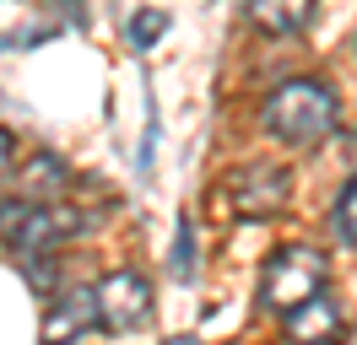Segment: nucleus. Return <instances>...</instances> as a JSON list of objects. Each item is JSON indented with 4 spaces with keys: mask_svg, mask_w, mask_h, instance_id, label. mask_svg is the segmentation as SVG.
<instances>
[{
    "mask_svg": "<svg viewBox=\"0 0 357 345\" xmlns=\"http://www.w3.org/2000/svg\"><path fill=\"white\" fill-rule=\"evenodd\" d=\"M98 319L114 335H130L152 323V280L135 275V270H114L98 280Z\"/></svg>",
    "mask_w": 357,
    "mask_h": 345,
    "instance_id": "20e7f679",
    "label": "nucleus"
},
{
    "mask_svg": "<svg viewBox=\"0 0 357 345\" xmlns=\"http://www.w3.org/2000/svg\"><path fill=\"white\" fill-rule=\"evenodd\" d=\"M162 33H168V17H162V11H135L130 17V43L135 49H152Z\"/></svg>",
    "mask_w": 357,
    "mask_h": 345,
    "instance_id": "f8f14e48",
    "label": "nucleus"
},
{
    "mask_svg": "<svg viewBox=\"0 0 357 345\" xmlns=\"http://www.w3.org/2000/svg\"><path fill=\"white\" fill-rule=\"evenodd\" d=\"M287 319V340L292 345H335V335H341V313H335V302L319 291L314 302H303V307H292V313H282Z\"/></svg>",
    "mask_w": 357,
    "mask_h": 345,
    "instance_id": "0eeeda50",
    "label": "nucleus"
},
{
    "mask_svg": "<svg viewBox=\"0 0 357 345\" xmlns=\"http://www.w3.org/2000/svg\"><path fill=\"white\" fill-rule=\"evenodd\" d=\"M92 323H103L98 319V286H70V291H60L49 302L38 335H44V345H76Z\"/></svg>",
    "mask_w": 357,
    "mask_h": 345,
    "instance_id": "423d86ee",
    "label": "nucleus"
},
{
    "mask_svg": "<svg viewBox=\"0 0 357 345\" xmlns=\"http://www.w3.org/2000/svg\"><path fill=\"white\" fill-rule=\"evenodd\" d=\"M87 232V216L70 211V205H49V200H0V248H11V254H49V248H60L70 237Z\"/></svg>",
    "mask_w": 357,
    "mask_h": 345,
    "instance_id": "f03ea898",
    "label": "nucleus"
},
{
    "mask_svg": "<svg viewBox=\"0 0 357 345\" xmlns=\"http://www.w3.org/2000/svg\"><path fill=\"white\" fill-rule=\"evenodd\" d=\"M174 275L190 280L195 275V221L178 216V232H174Z\"/></svg>",
    "mask_w": 357,
    "mask_h": 345,
    "instance_id": "9d476101",
    "label": "nucleus"
},
{
    "mask_svg": "<svg viewBox=\"0 0 357 345\" xmlns=\"http://www.w3.org/2000/svg\"><path fill=\"white\" fill-rule=\"evenodd\" d=\"M11 168V129H0V172Z\"/></svg>",
    "mask_w": 357,
    "mask_h": 345,
    "instance_id": "ddd939ff",
    "label": "nucleus"
},
{
    "mask_svg": "<svg viewBox=\"0 0 357 345\" xmlns=\"http://www.w3.org/2000/svg\"><path fill=\"white\" fill-rule=\"evenodd\" d=\"M314 6L319 0H249V22L271 38H292L314 22Z\"/></svg>",
    "mask_w": 357,
    "mask_h": 345,
    "instance_id": "6e6552de",
    "label": "nucleus"
},
{
    "mask_svg": "<svg viewBox=\"0 0 357 345\" xmlns=\"http://www.w3.org/2000/svg\"><path fill=\"white\" fill-rule=\"evenodd\" d=\"M266 129L282 146H319L335 129V92L314 76H292L266 97Z\"/></svg>",
    "mask_w": 357,
    "mask_h": 345,
    "instance_id": "f257e3e1",
    "label": "nucleus"
},
{
    "mask_svg": "<svg viewBox=\"0 0 357 345\" xmlns=\"http://www.w3.org/2000/svg\"><path fill=\"white\" fill-rule=\"evenodd\" d=\"M162 345H201V340H190V335H174V340H162Z\"/></svg>",
    "mask_w": 357,
    "mask_h": 345,
    "instance_id": "4468645a",
    "label": "nucleus"
},
{
    "mask_svg": "<svg viewBox=\"0 0 357 345\" xmlns=\"http://www.w3.org/2000/svg\"><path fill=\"white\" fill-rule=\"evenodd\" d=\"M347 345H357V329H352V340H347Z\"/></svg>",
    "mask_w": 357,
    "mask_h": 345,
    "instance_id": "2eb2a0df",
    "label": "nucleus"
},
{
    "mask_svg": "<svg viewBox=\"0 0 357 345\" xmlns=\"http://www.w3.org/2000/svg\"><path fill=\"white\" fill-rule=\"evenodd\" d=\"M325 291V254L319 248H303V243H287L266 259V275H260V302L276 307V313H292Z\"/></svg>",
    "mask_w": 357,
    "mask_h": 345,
    "instance_id": "7ed1b4c3",
    "label": "nucleus"
},
{
    "mask_svg": "<svg viewBox=\"0 0 357 345\" xmlns=\"http://www.w3.org/2000/svg\"><path fill=\"white\" fill-rule=\"evenodd\" d=\"M60 189H66V162L49 157V151H38L22 168V194L27 200H44V194H60Z\"/></svg>",
    "mask_w": 357,
    "mask_h": 345,
    "instance_id": "1a4fd4ad",
    "label": "nucleus"
},
{
    "mask_svg": "<svg viewBox=\"0 0 357 345\" xmlns=\"http://www.w3.org/2000/svg\"><path fill=\"white\" fill-rule=\"evenodd\" d=\"M287 168H271V162H255V168H238L233 172V184H227V200H233V211L244 216V221H266L287 205Z\"/></svg>",
    "mask_w": 357,
    "mask_h": 345,
    "instance_id": "39448f33",
    "label": "nucleus"
},
{
    "mask_svg": "<svg viewBox=\"0 0 357 345\" xmlns=\"http://www.w3.org/2000/svg\"><path fill=\"white\" fill-rule=\"evenodd\" d=\"M335 237H341L347 248H357V178L341 189V200H335Z\"/></svg>",
    "mask_w": 357,
    "mask_h": 345,
    "instance_id": "9b49d317",
    "label": "nucleus"
}]
</instances>
